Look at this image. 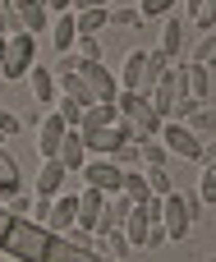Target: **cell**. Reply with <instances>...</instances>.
<instances>
[{
	"mask_svg": "<svg viewBox=\"0 0 216 262\" xmlns=\"http://www.w3.org/2000/svg\"><path fill=\"white\" fill-rule=\"evenodd\" d=\"M55 115H60V120H64L69 129H78V124H83V106H78L74 97H64V92L55 97Z\"/></svg>",
	"mask_w": 216,
	"mask_h": 262,
	"instance_id": "cell-32",
	"label": "cell"
},
{
	"mask_svg": "<svg viewBox=\"0 0 216 262\" xmlns=\"http://www.w3.org/2000/svg\"><path fill=\"white\" fill-rule=\"evenodd\" d=\"M5 51H9V37H0V64H5Z\"/></svg>",
	"mask_w": 216,
	"mask_h": 262,
	"instance_id": "cell-45",
	"label": "cell"
},
{
	"mask_svg": "<svg viewBox=\"0 0 216 262\" xmlns=\"http://www.w3.org/2000/svg\"><path fill=\"white\" fill-rule=\"evenodd\" d=\"M0 147H5V134H0Z\"/></svg>",
	"mask_w": 216,
	"mask_h": 262,
	"instance_id": "cell-48",
	"label": "cell"
},
{
	"mask_svg": "<svg viewBox=\"0 0 216 262\" xmlns=\"http://www.w3.org/2000/svg\"><path fill=\"white\" fill-rule=\"evenodd\" d=\"M193 193H198V203H203V207H216V161H212V166H203V175H198V189H193Z\"/></svg>",
	"mask_w": 216,
	"mask_h": 262,
	"instance_id": "cell-31",
	"label": "cell"
},
{
	"mask_svg": "<svg viewBox=\"0 0 216 262\" xmlns=\"http://www.w3.org/2000/svg\"><path fill=\"white\" fill-rule=\"evenodd\" d=\"M193 111H198V101H193V97H180V101H175V115H170V120H189Z\"/></svg>",
	"mask_w": 216,
	"mask_h": 262,
	"instance_id": "cell-41",
	"label": "cell"
},
{
	"mask_svg": "<svg viewBox=\"0 0 216 262\" xmlns=\"http://www.w3.org/2000/svg\"><path fill=\"white\" fill-rule=\"evenodd\" d=\"M14 14H18V32L41 37V32L51 28V9H46V0H14Z\"/></svg>",
	"mask_w": 216,
	"mask_h": 262,
	"instance_id": "cell-15",
	"label": "cell"
},
{
	"mask_svg": "<svg viewBox=\"0 0 216 262\" xmlns=\"http://www.w3.org/2000/svg\"><path fill=\"white\" fill-rule=\"evenodd\" d=\"M157 143H161L170 157H184V161H198V157H203V138H198L184 120H166L161 134H157Z\"/></svg>",
	"mask_w": 216,
	"mask_h": 262,
	"instance_id": "cell-7",
	"label": "cell"
},
{
	"mask_svg": "<svg viewBox=\"0 0 216 262\" xmlns=\"http://www.w3.org/2000/svg\"><path fill=\"white\" fill-rule=\"evenodd\" d=\"M74 9H111V0H74Z\"/></svg>",
	"mask_w": 216,
	"mask_h": 262,
	"instance_id": "cell-43",
	"label": "cell"
},
{
	"mask_svg": "<svg viewBox=\"0 0 216 262\" xmlns=\"http://www.w3.org/2000/svg\"><path fill=\"white\" fill-rule=\"evenodd\" d=\"M120 193L129 198V203H143L152 189H147V175H143V166H124V184H120Z\"/></svg>",
	"mask_w": 216,
	"mask_h": 262,
	"instance_id": "cell-27",
	"label": "cell"
},
{
	"mask_svg": "<svg viewBox=\"0 0 216 262\" xmlns=\"http://www.w3.org/2000/svg\"><path fill=\"white\" fill-rule=\"evenodd\" d=\"M166 244H170L166 226H161V221H152V226H147V239H143V249H166Z\"/></svg>",
	"mask_w": 216,
	"mask_h": 262,
	"instance_id": "cell-38",
	"label": "cell"
},
{
	"mask_svg": "<svg viewBox=\"0 0 216 262\" xmlns=\"http://www.w3.org/2000/svg\"><path fill=\"white\" fill-rule=\"evenodd\" d=\"M184 124H189V129H193L203 143H207V138H216V106H198V111H193Z\"/></svg>",
	"mask_w": 216,
	"mask_h": 262,
	"instance_id": "cell-28",
	"label": "cell"
},
{
	"mask_svg": "<svg viewBox=\"0 0 216 262\" xmlns=\"http://www.w3.org/2000/svg\"><path fill=\"white\" fill-rule=\"evenodd\" d=\"M64 239H69V244H78V249H97V235H92V230H83V226H69V230H64Z\"/></svg>",
	"mask_w": 216,
	"mask_h": 262,
	"instance_id": "cell-37",
	"label": "cell"
},
{
	"mask_svg": "<svg viewBox=\"0 0 216 262\" xmlns=\"http://www.w3.org/2000/svg\"><path fill=\"white\" fill-rule=\"evenodd\" d=\"M78 78L92 88L97 101H115L120 97V78H115V69L106 60H78Z\"/></svg>",
	"mask_w": 216,
	"mask_h": 262,
	"instance_id": "cell-8",
	"label": "cell"
},
{
	"mask_svg": "<svg viewBox=\"0 0 216 262\" xmlns=\"http://www.w3.org/2000/svg\"><path fill=\"white\" fill-rule=\"evenodd\" d=\"M143 97H147V106H152L161 120H170V115H175V101H180V97H189V92H184V74H180V64H170V69L157 78V88H152V92H143Z\"/></svg>",
	"mask_w": 216,
	"mask_h": 262,
	"instance_id": "cell-6",
	"label": "cell"
},
{
	"mask_svg": "<svg viewBox=\"0 0 216 262\" xmlns=\"http://www.w3.org/2000/svg\"><path fill=\"white\" fill-rule=\"evenodd\" d=\"M51 249V230L28 221V216H14L5 239H0V258H14V262H41Z\"/></svg>",
	"mask_w": 216,
	"mask_h": 262,
	"instance_id": "cell-2",
	"label": "cell"
},
{
	"mask_svg": "<svg viewBox=\"0 0 216 262\" xmlns=\"http://www.w3.org/2000/svg\"><path fill=\"white\" fill-rule=\"evenodd\" d=\"M74 23H78V37H97L111 23V9H74Z\"/></svg>",
	"mask_w": 216,
	"mask_h": 262,
	"instance_id": "cell-26",
	"label": "cell"
},
{
	"mask_svg": "<svg viewBox=\"0 0 216 262\" xmlns=\"http://www.w3.org/2000/svg\"><path fill=\"white\" fill-rule=\"evenodd\" d=\"M64 184H69V170L51 157V161H41V166H37V184H32V193H37V198H60V193H64Z\"/></svg>",
	"mask_w": 216,
	"mask_h": 262,
	"instance_id": "cell-13",
	"label": "cell"
},
{
	"mask_svg": "<svg viewBox=\"0 0 216 262\" xmlns=\"http://www.w3.org/2000/svg\"><path fill=\"white\" fill-rule=\"evenodd\" d=\"M18 129H23V120H18L14 111H0V134L9 138V134H18Z\"/></svg>",
	"mask_w": 216,
	"mask_h": 262,
	"instance_id": "cell-40",
	"label": "cell"
},
{
	"mask_svg": "<svg viewBox=\"0 0 216 262\" xmlns=\"http://www.w3.org/2000/svg\"><path fill=\"white\" fill-rule=\"evenodd\" d=\"M78 134H83V143H88V157H115V152L129 143L124 124H115V129H78Z\"/></svg>",
	"mask_w": 216,
	"mask_h": 262,
	"instance_id": "cell-11",
	"label": "cell"
},
{
	"mask_svg": "<svg viewBox=\"0 0 216 262\" xmlns=\"http://www.w3.org/2000/svg\"><path fill=\"white\" fill-rule=\"evenodd\" d=\"M212 46H216V32H203V37H198V46H193L184 60H193V64H207V60H212Z\"/></svg>",
	"mask_w": 216,
	"mask_h": 262,
	"instance_id": "cell-34",
	"label": "cell"
},
{
	"mask_svg": "<svg viewBox=\"0 0 216 262\" xmlns=\"http://www.w3.org/2000/svg\"><path fill=\"white\" fill-rule=\"evenodd\" d=\"M74 212H78V193H60V198H51V212H46V230L51 235H64L69 226H74Z\"/></svg>",
	"mask_w": 216,
	"mask_h": 262,
	"instance_id": "cell-18",
	"label": "cell"
},
{
	"mask_svg": "<svg viewBox=\"0 0 216 262\" xmlns=\"http://www.w3.org/2000/svg\"><path fill=\"white\" fill-rule=\"evenodd\" d=\"M37 64V37L32 32H14L9 37V51H5V64H0V78L5 83H23Z\"/></svg>",
	"mask_w": 216,
	"mask_h": 262,
	"instance_id": "cell-5",
	"label": "cell"
},
{
	"mask_svg": "<svg viewBox=\"0 0 216 262\" xmlns=\"http://www.w3.org/2000/svg\"><path fill=\"white\" fill-rule=\"evenodd\" d=\"M5 212H9V216H28V221H32V198H28V193H18V198H9V203H5Z\"/></svg>",
	"mask_w": 216,
	"mask_h": 262,
	"instance_id": "cell-39",
	"label": "cell"
},
{
	"mask_svg": "<svg viewBox=\"0 0 216 262\" xmlns=\"http://www.w3.org/2000/svg\"><path fill=\"white\" fill-rule=\"evenodd\" d=\"M207 262H216V253H212V258H207Z\"/></svg>",
	"mask_w": 216,
	"mask_h": 262,
	"instance_id": "cell-49",
	"label": "cell"
},
{
	"mask_svg": "<svg viewBox=\"0 0 216 262\" xmlns=\"http://www.w3.org/2000/svg\"><path fill=\"white\" fill-rule=\"evenodd\" d=\"M55 161H60L64 170H74V175L88 166V143H83V134H78V129H69V134H64V143H60Z\"/></svg>",
	"mask_w": 216,
	"mask_h": 262,
	"instance_id": "cell-20",
	"label": "cell"
},
{
	"mask_svg": "<svg viewBox=\"0 0 216 262\" xmlns=\"http://www.w3.org/2000/svg\"><path fill=\"white\" fill-rule=\"evenodd\" d=\"M129 198L124 193H106V207H101V221H97V235H106V230H124V221H129Z\"/></svg>",
	"mask_w": 216,
	"mask_h": 262,
	"instance_id": "cell-21",
	"label": "cell"
},
{
	"mask_svg": "<svg viewBox=\"0 0 216 262\" xmlns=\"http://www.w3.org/2000/svg\"><path fill=\"white\" fill-rule=\"evenodd\" d=\"M97 253H101V258H115V262H129V239H124V230L97 235Z\"/></svg>",
	"mask_w": 216,
	"mask_h": 262,
	"instance_id": "cell-25",
	"label": "cell"
},
{
	"mask_svg": "<svg viewBox=\"0 0 216 262\" xmlns=\"http://www.w3.org/2000/svg\"><path fill=\"white\" fill-rule=\"evenodd\" d=\"M18 193H23V170H18V161L9 157V147H0V203L18 198Z\"/></svg>",
	"mask_w": 216,
	"mask_h": 262,
	"instance_id": "cell-22",
	"label": "cell"
},
{
	"mask_svg": "<svg viewBox=\"0 0 216 262\" xmlns=\"http://www.w3.org/2000/svg\"><path fill=\"white\" fill-rule=\"evenodd\" d=\"M157 51L170 60V64H180L184 60V18H161V37H157Z\"/></svg>",
	"mask_w": 216,
	"mask_h": 262,
	"instance_id": "cell-16",
	"label": "cell"
},
{
	"mask_svg": "<svg viewBox=\"0 0 216 262\" xmlns=\"http://www.w3.org/2000/svg\"><path fill=\"white\" fill-rule=\"evenodd\" d=\"M97 262H115V258H101V253H97Z\"/></svg>",
	"mask_w": 216,
	"mask_h": 262,
	"instance_id": "cell-47",
	"label": "cell"
},
{
	"mask_svg": "<svg viewBox=\"0 0 216 262\" xmlns=\"http://www.w3.org/2000/svg\"><path fill=\"white\" fill-rule=\"evenodd\" d=\"M166 161H170V152H166L157 138L138 143V166H143V170H157V166H166Z\"/></svg>",
	"mask_w": 216,
	"mask_h": 262,
	"instance_id": "cell-29",
	"label": "cell"
},
{
	"mask_svg": "<svg viewBox=\"0 0 216 262\" xmlns=\"http://www.w3.org/2000/svg\"><path fill=\"white\" fill-rule=\"evenodd\" d=\"M115 124H120V106L115 101H92L83 111V124L78 129H115Z\"/></svg>",
	"mask_w": 216,
	"mask_h": 262,
	"instance_id": "cell-24",
	"label": "cell"
},
{
	"mask_svg": "<svg viewBox=\"0 0 216 262\" xmlns=\"http://www.w3.org/2000/svg\"><path fill=\"white\" fill-rule=\"evenodd\" d=\"M78 175H83V184H92L101 193H120V184H124V166L111 161V157H88V166Z\"/></svg>",
	"mask_w": 216,
	"mask_h": 262,
	"instance_id": "cell-9",
	"label": "cell"
},
{
	"mask_svg": "<svg viewBox=\"0 0 216 262\" xmlns=\"http://www.w3.org/2000/svg\"><path fill=\"white\" fill-rule=\"evenodd\" d=\"M143 175H147V189H152L157 198L175 193V184H170V170H166V166H157V170H143Z\"/></svg>",
	"mask_w": 216,
	"mask_h": 262,
	"instance_id": "cell-33",
	"label": "cell"
},
{
	"mask_svg": "<svg viewBox=\"0 0 216 262\" xmlns=\"http://www.w3.org/2000/svg\"><path fill=\"white\" fill-rule=\"evenodd\" d=\"M175 5H180V0H138L134 9L143 14V23H161V18H170V14H175Z\"/></svg>",
	"mask_w": 216,
	"mask_h": 262,
	"instance_id": "cell-30",
	"label": "cell"
},
{
	"mask_svg": "<svg viewBox=\"0 0 216 262\" xmlns=\"http://www.w3.org/2000/svg\"><path fill=\"white\" fill-rule=\"evenodd\" d=\"M203 212H207V207L198 203V193H184V189L166 193V198H161V226H166L170 244H184L189 230H193V221H198Z\"/></svg>",
	"mask_w": 216,
	"mask_h": 262,
	"instance_id": "cell-4",
	"label": "cell"
},
{
	"mask_svg": "<svg viewBox=\"0 0 216 262\" xmlns=\"http://www.w3.org/2000/svg\"><path fill=\"white\" fill-rule=\"evenodd\" d=\"M115 106H120V124H124V134H129V143H147V138H157L161 124H166V120L147 106L143 92H120Z\"/></svg>",
	"mask_w": 216,
	"mask_h": 262,
	"instance_id": "cell-3",
	"label": "cell"
},
{
	"mask_svg": "<svg viewBox=\"0 0 216 262\" xmlns=\"http://www.w3.org/2000/svg\"><path fill=\"white\" fill-rule=\"evenodd\" d=\"M111 23H115V28H143V14H138V9H115V5H111Z\"/></svg>",
	"mask_w": 216,
	"mask_h": 262,
	"instance_id": "cell-35",
	"label": "cell"
},
{
	"mask_svg": "<svg viewBox=\"0 0 216 262\" xmlns=\"http://www.w3.org/2000/svg\"><path fill=\"white\" fill-rule=\"evenodd\" d=\"M216 161V138H207V143H203V157H198V166H212Z\"/></svg>",
	"mask_w": 216,
	"mask_h": 262,
	"instance_id": "cell-42",
	"label": "cell"
},
{
	"mask_svg": "<svg viewBox=\"0 0 216 262\" xmlns=\"http://www.w3.org/2000/svg\"><path fill=\"white\" fill-rule=\"evenodd\" d=\"M51 46L60 51V55H69L74 51V41H78V23H74V9L69 14H51Z\"/></svg>",
	"mask_w": 216,
	"mask_h": 262,
	"instance_id": "cell-19",
	"label": "cell"
},
{
	"mask_svg": "<svg viewBox=\"0 0 216 262\" xmlns=\"http://www.w3.org/2000/svg\"><path fill=\"white\" fill-rule=\"evenodd\" d=\"M64 134H69V124H64L55 111H51V115H41V120H37V129H32V147H37V157H41V161H51V157L60 152Z\"/></svg>",
	"mask_w": 216,
	"mask_h": 262,
	"instance_id": "cell-10",
	"label": "cell"
},
{
	"mask_svg": "<svg viewBox=\"0 0 216 262\" xmlns=\"http://www.w3.org/2000/svg\"><path fill=\"white\" fill-rule=\"evenodd\" d=\"M101 207H106V193H101V189H92V184H83V189H78V212H74V226H83V230H92V235H97Z\"/></svg>",
	"mask_w": 216,
	"mask_h": 262,
	"instance_id": "cell-14",
	"label": "cell"
},
{
	"mask_svg": "<svg viewBox=\"0 0 216 262\" xmlns=\"http://www.w3.org/2000/svg\"><path fill=\"white\" fill-rule=\"evenodd\" d=\"M74 55H78V60H106L101 46H97V37H78V41H74Z\"/></svg>",
	"mask_w": 216,
	"mask_h": 262,
	"instance_id": "cell-36",
	"label": "cell"
},
{
	"mask_svg": "<svg viewBox=\"0 0 216 262\" xmlns=\"http://www.w3.org/2000/svg\"><path fill=\"white\" fill-rule=\"evenodd\" d=\"M9 221H14V216H9V212H5V203H0V239H5V230H9Z\"/></svg>",
	"mask_w": 216,
	"mask_h": 262,
	"instance_id": "cell-44",
	"label": "cell"
},
{
	"mask_svg": "<svg viewBox=\"0 0 216 262\" xmlns=\"http://www.w3.org/2000/svg\"><path fill=\"white\" fill-rule=\"evenodd\" d=\"M212 64H216V46H212V60H207V69H212Z\"/></svg>",
	"mask_w": 216,
	"mask_h": 262,
	"instance_id": "cell-46",
	"label": "cell"
},
{
	"mask_svg": "<svg viewBox=\"0 0 216 262\" xmlns=\"http://www.w3.org/2000/svg\"><path fill=\"white\" fill-rule=\"evenodd\" d=\"M180 74H184V92H189L198 106H212V74H207V64L180 60Z\"/></svg>",
	"mask_w": 216,
	"mask_h": 262,
	"instance_id": "cell-12",
	"label": "cell"
},
{
	"mask_svg": "<svg viewBox=\"0 0 216 262\" xmlns=\"http://www.w3.org/2000/svg\"><path fill=\"white\" fill-rule=\"evenodd\" d=\"M41 262H97V249H78L64 235H51V249H46Z\"/></svg>",
	"mask_w": 216,
	"mask_h": 262,
	"instance_id": "cell-23",
	"label": "cell"
},
{
	"mask_svg": "<svg viewBox=\"0 0 216 262\" xmlns=\"http://www.w3.org/2000/svg\"><path fill=\"white\" fill-rule=\"evenodd\" d=\"M23 83H28V92H32V101H37V106H55V97H60L55 69H46V64H32V74H28Z\"/></svg>",
	"mask_w": 216,
	"mask_h": 262,
	"instance_id": "cell-17",
	"label": "cell"
},
{
	"mask_svg": "<svg viewBox=\"0 0 216 262\" xmlns=\"http://www.w3.org/2000/svg\"><path fill=\"white\" fill-rule=\"evenodd\" d=\"M166 69H170V60H166L157 46H152V51H147V46H134V51H124L115 78H120V92H152Z\"/></svg>",
	"mask_w": 216,
	"mask_h": 262,
	"instance_id": "cell-1",
	"label": "cell"
}]
</instances>
